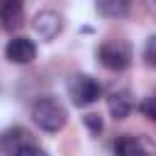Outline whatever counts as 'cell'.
<instances>
[{
	"label": "cell",
	"instance_id": "obj_2",
	"mask_svg": "<svg viewBox=\"0 0 156 156\" xmlns=\"http://www.w3.org/2000/svg\"><path fill=\"white\" fill-rule=\"evenodd\" d=\"M66 90H68V98H71V102H73L76 107H88V105L98 102V98L102 95L100 83H98L93 76H88V73H76V76H71L68 83H66Z\"/></svg>",
	"mask_w": 156,
	"mask_h": 156
},
{
	"label": "cell",
	"instance_id": "obj_1",
	"mask_svg": "<svg viewBox=\"0 0 156 156\" xmlns=\"http://www.w3.org/2000/svg\"><path fill=\"white\" fill-rule=\"evenodd\" d=\"M32 119L44 132H58V129L66 127L68 112H66V107L56 98L44 95V98H37L34 105H32Z\"/></svg>",
	"mask_w": 156,
	"mask_h": 156
},
{
	"label": "cell",
	"instance_id": "obj_13",
	"mask_svg": "<svg viewBox=\"0 0 156 156\" xmlns=\"http://www.w3.org/2000/svg\"><path fill=\"white\" fill-rule=\"evenodd\" d=\"M83 122H85V127H88L93 134H100V132H102V117H100V115L88 112V115L83 117Z\"/></svg>",
	"mask_w": 156,
	"mask_h": 156
},
{
	"label": "cell",
	"instance_id": "obj_4",
	"mask_svg": "<svg viewBox=\"0 0 156 156\" xmlns=\"http://www.w3.org/2000/svg\"><path fill=\"white\" fill-rule=\"evenodd\" d=\"M115 156H156V141L146 134H122L115 141Z\"/></svg>",
	"mask_w": 156,
	"mask_h": 156
},
{
	"label": "cell",
	"instance_id": "obj_10",
	"mask_svg": "<svg viewBox=\"0 0 156 156\" xmlns=\"http://www.w3.org/2000/svg\"><path fill=\"white\" fill-rule=\"evenodd\" d=\"M95 7H98V12H102L107 17H119V15H127V10H129V5L122 2V0H117V2H98Z\"/></svg>",
	"mask_w": 156,
	"mask_h": 156
},
{
	"label": "cell",
	"instance_id": "obj_14",
	"mask_svg": "<svg viewBox=\"0 0 156 156\" xmlns=\"http://www.w3.org/2000/svg\"><path fill=\"white\" fill-rule=\"evenodd\" d=\"M17 156H49L41 146H37V144H32V146H27V149H22Z\"/></svg>",
	"mask_w": 156,
	"mask_h": 156
},
{
	"label": "cell",
	"instance_id": "obj_5",
	"mask_svg": "<svg viewBox=\"0 0 156 156\" xmlns=\"http://www.w3.org/2000/svg\"><path fill=\"white\" fill-rule=\"evenodd\" d=\"M32 27H34V32H37L44 41H51V39H56V37L61 34V29H63V17H61L58 12H54V10H39V12L34 15V20H32Z\"/></svg>",
	"mask_w": 156,
	"mask_h": 156
},
{
	"label": "cell",
	"instance_id": "obj_11",
	"mask_svg": "<svg viewBox=\"0 0 156 156\" xmlns=\"http://www.w3.org/2000/svg\"><path fill=\"white\" fill-rule=\"evenodd\" d=\"M139 112H141L144 117H149L151 122H156V95L144 98V100L139 102Z\"/></svg>",
	"mask_w": 156,
	"mask_h": 156
},
{
	"label": "cell",
	"instance_id": "obj_6",
	"mask_svg": "<svg viewBox=\"0 0 156 156\" xmlns=\"http://www.w3.org/2000/svg\"><path fill=\"white\" fill-rule=\"evenodd\" d=\"M34 56H37V46H34V41L29 37H12L7 41V46H5V58L10 63L24 66V63H32Z\"/></svg>",
	"mask_w": 156,
	"mask_h": 156
},
{
	"label": "cell",
	"instance_id": "obj_8",
	"mask_svg": "<svg viewBox=\"0 0 156 156\" xmlns=\"http://www.w3.org/2000/svg\"><path fill=\"white\" fill-rule=\"evenodd\" d=\"M107 110L115 119H124L129 117V112L134 110V98L127 88H119V90H112L107 95Z\"/></svg>",
	"mask_w": 156,
	"mask_h": 156
},
{
	"label": "cell",
	"instance_id": "obj_7",
	"mask_svg": "<svg viewBox=\"0 0 156 156\" xmlns=\"http://www.w3.org/2000/svg\"><path fill=\"white\" fill-rule=\"evenodd\" d=\"M32 134L24 129V127H10L5 134H2V151L7 156H17L22 149L32 146Z\"/></svg>",
	"mask_w": 156,
	"mask_h": 156
},
{
	"label": "cell",
	"instance_id": "obj_3",
	"mask_svg": "<svg viewBox=\"0 0 156 156\" xmlns=\"http://www.w3.org/2000/svg\"><path fill=\"white\" fill-rule=\"evenodd\" d=\"M132 44L127 39H107L98 49V58L110 71H124L132 63Z\"/></svg>",
	"mask_w": 156,
	"mask_h": 156
},
{
	"label": "cell",
	"instance_id": "obj_12",
	"mask_svg": "<svg viewBox=\"0 0 156 156\" xmlns=\"http://www.w3.org/2000/svg\"><path fill=\"white\" fill-rule=\"evenodd\" d=\"M144 61H146V66L156 68V34H151L144 44Z\"/></svg>",
	"mask_w": 156,
	"mask_h": 156
},
{
	"label": "cell",
	"instance_id": "obj_9",
	"mask_svg": "<svg viewBox=\"0 0 156 156\" xmlns=\"http://www.w3.org/2000/svg\"><path fill=\"white\" fill-rule=\"evenodd\" d=\"M0 20H2V29L5 32H15L22 27L24 22V5L20 0H7L0 7Z\"/></svg>",
	"mask_w": 156,
	"mask_h": 156
}]
</instances>
